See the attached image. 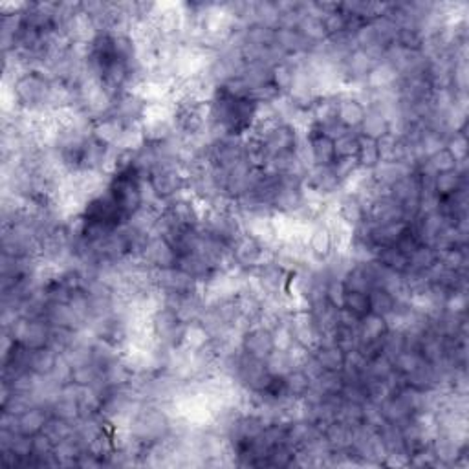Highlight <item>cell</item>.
Listing matches in <instances>:
<instances>
[{
	"label": "cell",
	"mask_w": 469,
	"mask_h": 469,
	"mask_svg": "<svg viewBox=\"0 0 469 469\" xmlns=\"http://www.w3.org/2000/svg\"><path fill=\"white\" fill-rule=\"evenodd\" d=\"M150 187L158 198H171L184 187V176L178 174L176 169L158 165L156 171L150 174Z\"/></svg>",
	"instance_id": "6da1fadb"
},
{
	"label": "cell",
	"mask_w": 469,
	"mask_h": 469,
	"mask_svg": "<svg viewBox=\"0 0 469 469\" xmlns=\"http://www.w3.org/2000/svg\"><path fill=\"white\" fill-rule=\"evenodd\" d=\"M244 352L251 358L266 359L274 352V340H271V332L266 328H253L244 335L242 341Z\"/></svg>",
	"instance_id": "7a4b0ae2"
},
{
	"label": "cell",
	"mask_w": 469,
	"mask_h": 469,
	"mask_svg": "<svg viewBox=\"0 0 469 469\" xmlns=\"http://www.w3.org/2000/svg\"><path fill=\"white\" fill-rule=\"evenodd\" d=\"M233 257L240 266H255L262 259V246L253 235H238L233 240Z\"/></svg>",
	"instance_id": "3957f363"
},
{
	"label": "cell",
	"mask_w": 469,
	"mask_h": 469,
	"mask_svg": "<svg viewBox=\"0 0 469 469\" xmlns=\"http://www.w3.org/2000/svg\"><path fill=\"white\" fill-rule=\"evenodd\" d=\"M57 363H59V356H57L56 349H51L50 345L42 347V349L30 350L28 371L35 374V376H50V374H53L57 368Z\"/></svg>",
	"instance_id": "277c9868"
},
{
	"label": "cell",
	"mask_w": 469,
	"mask_h": 469,
	"mask_svg": "<svg viewBox=\"0 0 469 469\" xmlns=\"http://www.w3.org/2000/svg\"><path fill=\"white\" fill-rule=\"evenodd\" d=\"M365 107L356 99H343V101L335 103V120L345 129H359V125L365 120Z\"/></svg>",
	"instance_id": "5b68a950"
},
{
	"label": "cell",
	"mask_w": 469,
	"mask_h": 469,
	"mask_svg": "<svg viewBox=\"0 0 469 469\" xmlns=\"http://www.w3.org/2000/svg\"><path fill=\"white\" fill-rule=\"evenodd\" d=\"M317 129H319V132L310 138L311 158L316 162V167H330L335 162L334 140L328 138L319 125H317Z\"/></svg>",
	"instance_id": "8992f818"
},
{
	"label": "cell",
	"mask_w": 469,
	"mask_h": 469,
	"mask_svg": "<svg viewBox=\"0 0 469 469\" xmlns=\"http://www.w3.org/2000/svg\"><path fill=\"white\" fill-rule=\"evenodd\" d=\"M48 420H50V416L44 413L42 407H28L17 416V431L20 435H26V437H35V435L44 431Z\"/></svg>",
	"instance_id": "52a82bcc"
},
{
	"label": "cell",
	"mask_w": 469,
	"mask_h": 469,
	"mask_svg": "<svg viewBox=\"0 0 469 469\" xmlns=\"http://www.w3.org/2000/svg\"><path fill=\"white\" fill-rule=\"evenodd\" d=\"M359 129H361V138L378 141L390 132V121L383 112L374 108V110H367Z\"/></svg>",
	"instance_id": "ba28073f"
},
{
	"label": "cell",
	"mask_w": 469,
	"mask_h": 469,
	"mask_svg": "<svg viewBox=\"0 0 469 469\" xmlns=\"http://www.w3.org/2000/svg\"><path fill=\"white\" fill-rule=\"evenodd\" d=\"M297 32L308 42H321L328 39L323 17L319 13H301V19L297 23Z\"/></svg>",
	"instance_id": "9c48e42d"
},
{
	"label": "cell",
	"mask_w": 469,
	"mask_h": 469,
	"mask_svg": "<svg viewBox=\"0 0 469 469\" xmlns=\"http://www.w3.org/2000/svg\"><path fill=\"white\" fill-rule=\"evenodd\" d=\"M321 367L326 372H341L345 367V352L335 343L317 345V352L314 354Z\"/></svg>",
	"instance_id": "30bf717a"
},
{
	"label": "cell",
	"mask_w": 469,
	"mask_h": 469,
	"mask_svg": "<svg viewBox=\"0 0 469 469\" xmlns=\"http://www.w3.org/2000/svg\"><path fill=\"white\" fill-rule=\"evenodd\" d=\"M48 90V84L44 79H41L39 75H28L17 83V96L23 99L24 103H37L44 98V94Z\"/></svg>",
	"instance_id": "8fae6325"
},
{
	"label": "cell",
	"mask_w": 469,
	"mask_h": 469,
	"mask_svg": "<svg viewBox=\"0 0 469 469\" xmlns=\"http://www.w3.org/2000/svg\"><path fill=\"white\" fill-rule=\"evenodd\" d=\"M368 302H371L372 314H380L383 317H389L392 311H396V295L389 290L376 286L368 292Z\"/></svg>",
	"instance_id": "7c38bea8"
},
{
	"label": "cell",
	"mask_w": 469,
	"mask_h": 469,
	"mask_svg": "<svg viewBox=\"0 0 469 469\" xmlns=\"http://www.w3.org/2000/svg\"><path fill=\"white\" fill-rule=\"evenodd\" d=\"M340 217L343 222L350 224L354 228H359L363 222H365V217H367V210L363 205L361 200L358 198H347L341 202L340 207Z\"/></svg>",
	"instance_id": "4fadbf2b"
},
{
	"label": "cell",
	"mask_w": 469,
	"mask_h": 469,
	"mask_svg": "<svg viewBox=\"0 0 469 469\" xmlns=\"http://www.w3.org/2000/svg\"><path fill=\"white\" fill-rule=\"evenodd\" d=\"M460 189V174L458 171H447L438 172L432 178V191H437L438 198H446V196L455 195Z\"/></svg>",
	"instance_id": "5bb4252c"
},
{
	"label": "cell",
	"mask_w": 469,
	"mask_h": 469,
	"mask_svg": "<svg viewBox=\"0 0 469 469\" xmlns=\"http://www.w3.org/2000/svg\"><path fill=\"white\" fill-rule=\"evenodd\" d=\"M358 165L363 169H376L381 163V153L378 147V141L368 140V138H361L359 140V150H358Z\"/></svg>",
	"instance_id": "9a60e30c"
},
{
	"label": "cell",
	"mask_w": 469,
	"mask_h": 469,
	"mask_svg": "<svg viewBox=\"0 0 469 469\" xmlns=\"http://www.w3.org/2000/svg\"><path fill=\"white\" fill-rule=\"evenodd\" d=\"M359 140H361V136L352 134L350 130L338 136L334 140L335 158H356L359 150Z\"/></svg>",
	"instance_id": "2e32d148"
},
{
	"label": "cell",
	"mask_w": 469,
	"mask_h": 469,
	"mask_svg": "<svg viewBox=\"0 0 469 469\" xmlns=\"http://www.w3.org/2000/svg\"><path fill=\"white\" fill-rule=\"evenodd\" d=\"M311 387V380L304 374V371L297 368V371H290L284 376V389L290 396H304L308 389Z\"/></svg>",
	"instance_id": "e0dca14e"
},
{
	"label": "cell",
	"mask_w": 469,
	"mask_h": 469,
	"mask_svg": "<svg viewBox=\"0 0 469 469\" xmlns=\"http://www.w3.org/2000/svg\"><path fill=\"white\" fill-rule=\"evenodd\" d=\"M345 310L352 311L354 316L365 317L371 311V302H368V293L359 292H345L343 299Z\"/></svg>",
	"instance_id": "ac0fdd59"
},
{
	"label": "cell",
	"mask_w": 469,
	"mask_h": 469,
	"mask_svg": "<svg viewBox=\"0 0 469 469\" xmlns=\"http://www.w3.org/2000/svg\"><path fill=\"white\" fill-rule=\"evenodd\" d=\"M332 244H334V238H332V233L325 228H317L316 231L311 233L310 237V251L316 257H326L332 251Z\"/></svg>",
	"instance_id": "d6986e66"
},
{
	"label": "cell",
	"mask_w": 469,
	"mask_h": 469,
	"mask_svg": "<svg viewBox=\"0 0 469 469\" xmlns=\"http://www.w3.org/2000/svg\"><path fill=\"white\" fill-rule=\"evenodd\" d=\"M349 68L350 72L356 75H368L374 70V57L359 48V50L352 51V56H350L349 60Z\"/></svg>",
	"instance_id": "ffe728a7"
},
{
	"label": "cell",
	"mask_w": 469,
	"mask_h": 469,
	"mask_svg": "<svg viewBox=\"0 0 469 469\" xmlns=\"http://www.w3.org/2000/svg\"><path fill=\"white\" fill-rule=\"evenodd\" d=\"M456 160L453 158V154L446 149V147H442L440 150H437L435 154L429 156V167L435 174L438 172H447V171H455L456 169Z\"/></svg>",
	"instance_id": "44dd1931"
},
{
	"label": "cell",
	"mask_w": 469,
	"mask_h": 469,
	"mask_svg": "<svg viewBox=\"0 0 469 469\" xmlns=\"http://www.w3.org/2000/svg\"><path fill=\"white\" fill-rule=\"evenodd\" d=\"M271 83L281 90H288L292 89L293 83H295V75L293 70L288 65H277L271 68Z\"/></svg>",
	"instance_id": "7402d4cb"
},
{
	"label": "cell",
	"mask_w": 469,
	"mask_h": 469,
	"mask_svg": "<svg viewBox=\"0 0 469 469\" xmlns=\"http://www.w3.org/2000/svg\"><path fill=\"white\" fill-rule=\"evenodd\" d=\"M271 340H274V350L277 352H290L295 345L293 340L292 328L290 326H279L271 332Z\"/></svg>",
	"instance_id": "603a6c76"
},
{
	"label": "cell",
	"mask_w": 469,
	"mask_h": 469,
	"mask_svg": "<svg viewBox=\"0 0 469 469\" xmlns=\"http://www.w3.org/2000/svg\"><path fill=\"white\" fill-rule=\"evenodd\" d=\"M343 283H341V281H332V283L326 286V301H328V304L334 308H343Z\"/></svg>",
	"instance_id": "cb8c5ba5"
},
{
	"label": "cell",
	"mask_w": 469,
	"mask_h": 469,
	"mask_svg": "<svg viewBox=\"0 0 469 469\" xmlns=\"http://www.w3.org/2000/svg\"><path fill=\"white\" fill-rule=\"evenodd\" d=\"M465 145H468V141H465L464 136L460 134H456L455 138L446 145V149L453 154V158L456 160V163L464 162L465 153H468V147H465Z\"/></svg>",
	"instance_id": "d4e9b609"
}]
</instances>
